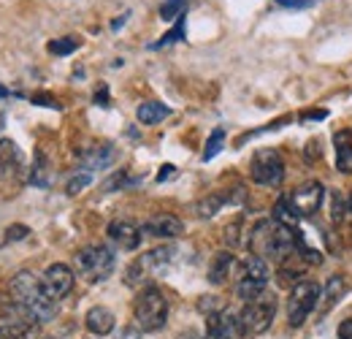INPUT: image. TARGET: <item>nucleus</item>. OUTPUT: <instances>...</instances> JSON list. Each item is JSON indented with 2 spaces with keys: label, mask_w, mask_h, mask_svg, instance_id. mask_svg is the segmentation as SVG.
<instances>
[{
  "label": "nucleus",
  "mask_w": 352,
  "mask_h": 339,
  "mask_svg": "<svg viewBox=\"0 0 352 339\" xmlns=\"http://www.w3.org/2000/svg\"><path fill=\"white\" fill-rule=\"evenodd\" d=\"M11 296L28 323H49L57 315V301L46 294L44 282L30 271H19L11 280Z\"/></svg>",
  "instance_id": "obj_1"
},
{
  "label": "nucleus",
  "mask_w": 352,
  "mask_h": 339,
  "mask_svg": "<svg viewBox=\"0 0 352 339\" xmlns=\"http://www.w3.org/2000/svg\"><path fill=\"white\" fill-rule=\"evenodd\" d=\"M298 234L301 231H293V228L276 223L274 217L261 220L250 234V250H252V255H261L265 260L285 263L298 250Z\"/></svg>",
  "instance_id": "obj_2"
},
{
  "label": "nucleus",
  "mask_w": 352,
  "mask_h": 339,
  "mask_svg": "<svg viewBox=\"0 0 352 339\" xmlns=\"http://www.w3.org/2000/svg\"><path fill=\"white\" fill-rule=\"evenodd\" d=\"M133 318L141 331H160L168 320V301L157 285H146L133 304Z\"/></svg>",
  "instance_id": "obj_3"
},
{
  "label": "nucleus",
  "mask_w": 352,
  "mask_h": 339,
  "mask_svg": "<svg viewBox=\"0 0 352 339\" xmlns=\"http://www.w3.org/2000/svg\"><path fill=\"white\" fill-rule=\"evenodd\" d=\"M74 263H76L79 274L87 282H103V280L111 277V271L117 266V258H114V253L109 247H103V245H89V247L76 253Z\"/></svg>",
  "instance_id": "obj_4"
},
{
  "label": "nucleus",
  "mask_w": 352,
  "mask_h": 339,
  "mask_svg": "<svg viewBox=\"0 0 352 339\" xmlns=\"http://www.w3.org/2000/svg\"><path fill=\"white\" fill-rule=\"evenodd\" d=\"M241 326L247 334L258 337V334H265L276 318V296L271 294H261L252 301H244V309H241Z\"/></svg>",
  "instance_id": "obj_5"
},
{
  "label": "nucleus",
  "mask_w": 352,
  "mask_h": 339,
  "mask_svg": "<svg viewBox=\"0 0 352 339\" xmlns=\"http://www.w3.org/2000/svg\"><path fill=\"white\" fill-rule=\"evenodd\" d=\"M320 296H322V288L317 282H296L287 298V323L293 329L304 326L307 318L314 312V307L320 304Z\"/></svg>",
  "instance_id": "obj_6"
},
{
  "label": "nucleus",
  "mask_w": 352,
  "mask_h": 339,
  "mask_svg": "<svg viewBox=\"0 0 352 339\" xmlns=\"http://www.w3.org/2000/svg\"><path fill=\"white\" fill-rule=\"evenodd\" d=\"M252 179L258 182V185H263V187H276V185H282V179H285V161H282V155L276 152V150H258L255 155H252Z\"/></svg>",
  "instance_id": "obj_7"
},
{
  "label": "nucleus",
  "mask_w": 352,
  "mask_h": 339,
  "mask_svg": "<svg viewBox=\"0 0 352 339\" xmlns=\"http://www.w3.org/2000/svg\"><path fill=\"white\" fill-rule=\"evenodd\" d=\"M241 318L230 309H220L214 315H206V339H244Z\"/></svg>",
  "instance_id": "obj_8"
},
{
  "label": "nucleus",
  "mask_w": 352,
  "mask_h": 339,
  "mask_svg": "<svg viewBox=\"0 0 352 339\" xmlns=\"http://www.w3.org/2000/svg\"><path fill=\"white\" fill-rule=\"evenodd\" d=\"M74 280H76V274H74V269L65 266V263H52L44 271V277H41L46 294L54 298V301L65 298L74 291Z\"/></svg>",
  "instance_id": "obj_9"
},
{
  "label": "nucleus",
  "mask_w": 352,
  "mask_h": 339,
  "mask_svg": "<svg viewBox=\"0 0 352 339\" xmlns=\"http://www.w3.org/2000/svg\"><path fill=\"white\" fill-rule=\"evenodd\" d=\"M322 196H325L322 182L311 179V182H304L301 187H296V193L290 196V204H293V209L301 214V217H309V214H314L320 209Z\"/></svg>",
  "instance_id": "obj_10"
},
{
  "label": "nucleus",
  "mask_w": 352,
  "mask_h": 339,
  "mask_svg": "<svg viewBox=\"0 0 352 339\" xmlns=\"http://www.w3.org/2000/svg\"><path fill=\"white\" fill-rule=\"evenodd\" d=\"M109 239L120 250L131 253V250H138V245H141V231H138V225H133L128 220H114L109 225Z\"/></svg>",
  "instance_id": "obj_11"
},
{
  "label": "nucleus",
  "mask_w": 352,
  "mask_h": 339,
  "mask_svg": "<svg viewBox=\"0 0 352 339\" xmlns=\"http://www.w3.org/2000/svg\"><path fill=\"white\" fill-rule=\"evenodd\" d=\"M144 231L146 234H152V236H160V239H174L179 236L182 231H184V223L174 217V214H155V217H149L146 220V225H144Z\"/></svg>",
  "instance_id": "obj_12"
},
{
  "label": "nucleus",
  "mask_w": 352,
  "mask_h": 339,
  "mask_svg": "<svg viewBox=\"0 0 352 339\" xmlns=\"http://www.w3.org/2000/svg\"><path fill=\"white\" fill-rule=\"evenodd\" d=\"M22 166V152L11 138L0 141V179H11Z\"/></svg>",
  "instance_id": "obj_13"
},
{
  "label": "nucleus",
  "mask_w": 352,
  "mask_h": 339,
  "mask_svg": "<svg viewBox=\"0 0 352 339\" xmlns=\"http://www.w3.org/2000/svg\"><path fill=\"white\" fill-rule=\"evenodd\" d=\"M85 323H87V331L95 337H106V334L114 331V315L106 307H92L87 318H85Z\"/></svg>",
  "instance_id": "obj_14"
},
{
  "label": "nucleus",
  "mask_w": 352,
  "mask_h": 339,
  "mask_svg": "<svg viewBox=\"0 0 352 339\" xmlns=\"http://www.w3.org/2000/svg\"><path fill=\"white\" fill-rule=\"evenodd\" d=\"M241 280H252V282L268 285V280H271L268 260H265V258H261V255H250V258L241 263Z\"/></svg>",
  "instance_id": "obj_15"
},
{
  "label": "nucleus",
  "mask_w": 352,
  "mask_h": 339,
  "mask_svg": "<svg viewBox=\"0 0 352 339\" xmlns=\"http://www.w3.org/2000/svg\"><path fill=\"white\" fill-rule=\"evenodd\" d=\"M114 147L111 144H100V147H92L87 155L82 158V166H85V171H98V169H106V166H111L114 163Z\"/></svg>",
  "instance_id": "obj_16"
},
{
  "label": "nucleus",
  "mask_w": 352,
  "mask_h": 339,
  "mask_svg": "<svg viewBox=\"0 0 352 339\" xmlns=\"http://www.w3.org/2000/svg\"><path fill=\"white\" fill-rule=\"evenodd\" d=\"M233 266H236L233 253H225V250L217 253L214 260H212V266H209V282L212 285H225L228 277H230V271H233Z\"/></svg>",
  "instance_id": "obj_17"
},
{
  "label": "nucleus",
  "mask_w": 352,
  "mask_h": 339,
  "mask_svg": "<svg viewBox=\"0 0 352 339\" xmlns=\"http://www.w3.org/2000/svg\"><path fill=\"white\" fill-rule=\"evenodd\" d=\"M333 141H336V169L342 174H352V133L339 130Z\"/></svg>",
  "instance_id": "obj_18"
},
{
  "label": "nucleus",
  "mask_w": 352,
  "mask_h": 339,
  "mask_svg": "<svg viewBox=\"0 0 352 339\" xmlns=\"http://www.w3.org/2000/svg\"><path fill=\"white\" fill-rule=\"evenodd\" d=\"M168 114H171V109H168L166 103H160V101H144V103L138 106V112H135L138 123H144V125H157V123H163Z\"/></svg>",
  "instance_id": "obj_19"
},
{
  "label": "nucleus",
  "mask_w": 352,
  "mask_h": 339,
  "mask_svg": "<svg viewBox=\"0 0 352 339\" xmlns=\"http://www.w3.org/2000/svg\"><path fill=\"white\" fill-rule=\"evenodd\" d=\"M344 291H347L344 277H339V274L331 277L328 285H325V291H322V296H320V312H331L339 304V298L344 296Z\"/></svg>",
  "instance_id": "obj_20"
},
{
  "label": "nucleus",
  "mask_w": 352,
  "mask_h": 339,
  "mask_svg": "<svg viewBox=\"0 0 352 339\" xmlns=\"http://www.w3.org/2000/svg\"><path fill=\"white\" fill-rule=\"evenodd\" d=\"M30 185H36V187H49L52 185V166H49V161H46L41 150H36V163L30 169Z\"/></svg>",
  "instance_id": "obj_21"
},
{
  "label": "nucleus",
  "mask_w": 352,
  "mask_h": 339,
  "mask_svg": "<svg viewBox=\"0 0 352 339\" xmlns=\"http://www.w3.org/2000/svg\"><path fill=\"white\" fill-rule=\"evenodd\" d=\"M274 220L282 223V225H287V228H293V231H298V220H301V214L293 209L290 198H279L276 207H274Z\"/></svg>",
  "instance_id": "obj_22"
},
{
  "label": "nucleus",
  "mask_w": 352,
  "mask_h": 339,
  "mask_svg": "<svg viewBox=\"0 0 352 339\" xmlns=\"http://www.w3.org/2000/svg\"><path fill=\"white\" fill-rule=\"evenodd\" d=\"M30 337V323L25 320H8L0 326V339H28Z\"/></svg>",
  "instance_id": "obj_23"
},
{
  "label": "nucleus",
  "mask_w": 352,
  "mask_h": 339,
  "mask_svg": "<svg viewBox=\"0 0 352 339\" xmlns=\"http://www.w3.org/2000/svg\"><path fill=\"white\" fill-rule=\"evenodd\" d=\"M236 294H239V298H244V301H252V298H258L261 294H265V285L252 282V280H239Z\"/></svg>",
  "instance_id": "obj_24"
},
{
  "label": "nucleus",
  "mask_w": 352,
  "mask_h": 339,
  "mask_svg": "<svg viewBox=\"0 0 352 339\" xmlns=\"http://www.w3.org/2000/svg\"><path fill=\"white\" fill-rule=\"evenodd\" d=\"M46 49H49L52 54H57V57H65V54H71V52L79 49V39H74V36H68V39H57V41H49Z\"/></svg>",
  "instance_id": "obj_25"
},
{
  "label": "nucleus",
  "mask_w": 352,
  "mask_h": 339,
  "mask_svg": "<svg viewBox=\"0 0 352 339\" xmlns=\"http://www.w3.org/2000/svg\"><path fill=\"white\" fill-rule=\"evenodd\" d=\"M222 147H225V130L217 127V130H212V136H209V141H206V150H204V161H212V158H217V152H220Z\"/></svg>",
  "instance_id": "obj_26"
},
{
  "label": "nucleus",
  "mask_w": 352,
  "mask_h": 339,
  "mask_svg": "<svg viewBox=\"0 0 352 339\" xmlns=\"http://www.w3.org/2000/svg\"><path fill=\"white\" fill-rule=\"evenodd\" d=\"M222 204H225L222 196H209V198H204V201L198 204V214H201V217H214V214L220 212Z\"/></svg>",
  "instance_id": "obj_27"
},
{
  "label": "nucleus",
  "mask_w": 352,
  "mask_h": 339,
  "mask_svg": "<svg viewBox=\"0 0 352 339\" xmlns=\"http://www.w3.org/2000/svg\"><path fill=\"white\" fill-rule=\"evenodd\" d=\"M184 39V14L176 19V25H174V30L171 33H166V39H160L157 43H152V49H160V46H168V43H174V41H182Z\"/></svg>",
  "instance_id": "obj_28"
},
{
  "label": "nucleus",
  "mask_w": 352,
  "mask_h": 339,
  "mask_svg": "<svg viewBox=\"0 0 352 339\" xmlns=\"http://www.w3.org/2000/svg\"><path fill=\"white\" fill-rule=\"evenodd\" d=\"M89 182H92V174H89V171H79V174H74V176L68 179V196L82 193Z\"/></svg>",
  "instance_id": "obj_29"
},
{
  "label": "nucleus",
  "mask_w": 352,
  "mask_h": 339,
  "mask_svg": "<svg viewBox=\"0 0 352 339\" xmlns=\"http://www.w3.org/2000/svg\"><path fill=\"white\" fill-rule=\"evenodd\" d=\"M128 185H135V179H128L125 171H117L114 176H109V179L103 182V190L111 193V190H122V187H128Z\"/></svg>",
  "instance_id": "obj_30"
},
{
  "label": "nucleus",
  "mask_w": 352,
  "mask_h": 339,
  "mask_svg": "<svg viewBox=\"0 0 352 339\" xmlns=\"http://www.w3.org/2000/svg\"><path fill=\"white\" fill-rule=\"evenodd\" d=\"M344 217H347V201H344L342 193H333V196H331V220L339 223V220H344Z\"/></svg>",
  "instance_id": "obj_31"
},
{
  "label": "nucleus",
  "mask_w": 352,
  "mask_h": 339,
  "mask_svg": "<svg viewBox=\"0 0 352 339\" xmlns=\"http://www.w3.org/2000/svg\"><path fill=\"white\" fill-rule=\"evenodd\" d=\"M179 14H184V0H166V3L160 6V17H163L166 22L176 19Z\"/></svg>",
  "instance_id": "obj_32"
},
{
  "label": "nucleus",
  "mask_w": 352,
  "mask_h": 339,
  "mask_svg": "<svg viewBox=\"0 0 352 339\" xmlns=\"http://www.w3.org/2000/svg\"><path fill=\"white\" fill-rule=\"evenodd\" d=\"M25 236H30V228H28V225H11V228L6 231V242H19V239H25Z\"/></svg>",
  "instance_id": "obj_33"
},
{
  "label": "nucleus",
  "mask_w": 352,
  "mask_h": 339,
  "mask_svg": "<svg viewBox=\"0 0 352 339\" xmlns=\"http://www.w3.org/2000/svg\"><path fill=\"white\" fill-rule=\"evenodd\" d=\"M325 117H328V112H325V109H311V112H304V114H301V120H304V123H311V120H325Z\"/></svg>",
  "instance_id": "obj_34"
},
{
  "label": "nucleus",
  "mask_w": 352,
  "mask_h": 339,
  "mask_svg": "<svg viewBox=\"0 0 352 339\" xmlns=\"http://www.w3.org/2000/svg\"><path fill=\"white\" fill-rule=\"evenodd\" d=\"M282 8H307L311 6V0H276Z\"/></svg>",
  "instance_id": "obj_35"
},
{
  "label": "nucleus",
  "mask_w": 352,
  "mask_h": 339,
  "mask_svg": "<svg viewBox=\"0 0 352 339\" xmlns=\"http://www.w3.org/2000/svg\"><path fill=\"white\" fill-rule=\"evenodd\" d=\"M33 103H38V106H52V109H60V103H57L54 98H49V95H33Z\"/></svg>",
  "instance_id": "obj_36"
},
{
  "label": "nucleus",
  "mask_w": 352,
  "mask_h": 339,
  "mask_svg": "<svg viewBox=\"0 0 352 339\" xmlns=\"http://www.w3.org/2000/svg\"><path fill=\"white\" fill-rule=\"evenodd\" d=\"M339 339H352V318L339 323Z\"/></svg>",
  "instance_id": "obj_37"
},
{
  "label": "nucleus",
  "mask_w": 352,
  "mask_h": 339,
  "mask_svg": "<svg viewBox=\"0 0 352 339\" xmlns=\"http://www.w3.org/2000/svg\"><path fill=\"white\" fill-rule=\"evenodd\" d=\"M225 231H228V234H225V239H228L230 245H236V242H239V223H233V225H228Z\"/></svg>",
  "instance_id": "obj_38"
},
{
  "label": "nucleus",
  "mask_w": 352,
  "mask_h": 339,
  "mask_svg": "<svg viewBox=\"0 0 352 339\" xmlns=\"http://www.w3.org/2000/svg\"><path fill=\"white\" fill-rule=\"evenodd\" d=\"M176 339H206V337H204L198 329H184V331H182Z\"/></svg>",
  "instance_id": "obj_39"
},
{
  "label": "nucleus",
  "mask_w": 352,
  "mask_h": 339,
  "mask_svg": "<svg viewBox=\"0 0 352 339\" xmlns=\"http://www.w3.org/2000/svg\"><path fill=\"white\" fill-rule=\"evenodd\" d=\"M95 103H98V106H109V92H106V87H100V90H98Z\"/></svg>",
  "instance_id": "obj_40"
},
{
  "label": "nucleus",
  "mask_w": 352,
  "mask_h": 339,
  "mask_svg": "<svg viewBox=\"0 0 352 339\" xmlns=\"http://www.w3.org/2000/svg\"><path fill=\"white\" fill-rule=\"evenodd\" d=\"M171 174H174V166H171V163H166V169L157 174V182H166V179H168Z\"/></svg>",
  "instance_id": "obj_41"
},
{
  "label": "nucleus",
  "mask_w": 352,
  "mask_h": 339,
  "mask_svg": "<svg viewBox=\"0 0 352 339\" xmlns=\"http://www.w3.org/2000/svg\"><path fill=\"white\" fill-rule=\"evenodd\" d=\"M347 217H350V223H352V198L347 201Z\"/></svg>",
  "instance_id": "obj_42"
},
{
  "label": "nucleus",
  "mask_w": 352,
  "mask_h": 339,
  "mask_svg": "<svg viewBox=\"0 0 352 339\" xmlns=\"http://www.w3.org/2000/svg\"><path fill=\"white\" fill-rule=\"evenodd\" d=\"M49 339H52V337H49Z\"/></svg>",
  "instance_id": "obj_43"
}]
</instances>
